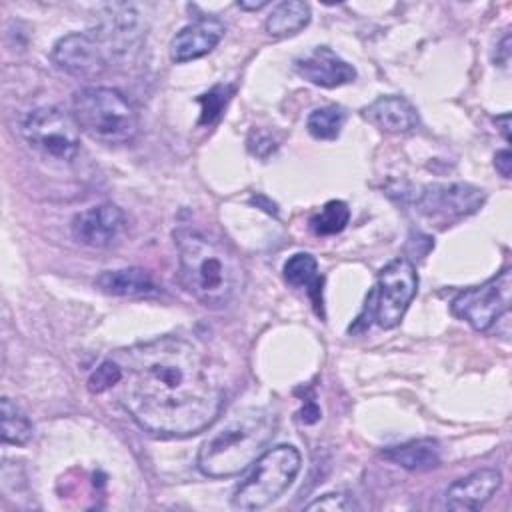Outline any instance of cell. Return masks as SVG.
Wrapping results in <instances>:
<instances>
[{
  "mask_svg": "<svg viewBox=\"0 0 512 512\" xmlns=\"http://www.w3.org/2000/svg\"><path fill=\"white\" fill-rule=\"evenodd\" d=\"M484 202V192L466 182L430 184L416 198V208L434 220H454L476 212Z\"/></svg>",
  "mask_w": 512,
  "mask_h": 512,
  "instance_id": "obj_10",
  "label": "cell"
},
{
  "mask_svg": "<svg viewBox=\"0 0 512 512\" xmlns=\"http://www.w3.org/2000/svg\"><path fill=\"white\" fill-rule=\"evenodd\" d=\"M382 456L408 470H430L440 462V446L432 438H420L384 448Z\"/></svg>",
  "mask_w": 512,
  "mask_h": 512,
  "instance_id": "obj_17",
  "label": "cell"
},
{
  "mask_svg": "<svg viewBox=\"0 0 512 512\" xmlns=\"http://www.w3.org/2000/svg\"><path fill=\"white\" fill-rule=\"evenodd\" d=\"M284 280L294 288H308V294L316 306V312L322 314V278L318 276V262L308 252H296L284 262L282 268Z\"/></svg>",
  "mask_w": 512,
  "mask_h": 512,
  "instance_id": "obj_18",
  "label": "cell"
},
{
  "mask_svg": "<svg viewBox=\"0 0 512 512\" xmlns=\"http://www.w3.org/2000/svg\"><path fill=\"white\" fill-rule=\"evenodd\" d=\"M114 358L122 366L118 400L148 434L184 438L216 420L220 386L186 338L166 334L118 350Z\"/></svg>",
  "mask_w": 512,
  "mask_h": 512,
  "instance_id": "obj_1",
  "label": "cell"
},
{
  "mask_svg": "<svg viewBox=\"0 0 512 512\" xmlns=\"http://www.w3.org/2000/svg\"><path fill=\"white\" fill-rule=\"evenodd\" d=\"M416 290V266L408 258H396L380 270L376 286L368 296L366 310H370V318L380 328H394L404 318Z\"/></svg>",
  "mask_w": 512,
  "mask_h": 512,
  "instance_id": "obj_6",
  "label": "cell"
},
{
  "mask_svg": "<svg viewBox=\"0 0 512 512\" xmlns=\"http://www.w3.org/2000/svg\"><path fill=\"white\" fill-rule=\"evenodd\" d=\"M310 22V6L300 0H286L278 4L266 18L268 34L286 38L298 34Z\"/></svg>",
  "mask_w": 512,
  "mask_h": 512,
  "instance_id": "obj_19",
  "label": "cell"
},
{
  "mask_svg": "<svg viewBox=\"0 0 512 512\" xmlns=\"http://www.w3.org/2000/svg\"><path fill=\"white\" fill-rule=\"evenodd\" d=\"M0 414H2V440L6 444L24 446L32 438V424L28 416L8 396L2 398Z\"/></svg>",
  "mask_w": 512,
  "mask_h": 512,
  "instance_id": "obj_20",
  "label": "cell"
},
{
  "mask_svg": "<svg viewBox=\"0 0 512 512\" xmlns=\"http://www.w3.org/2000/svg\"><path fill=\"white\" fill-rule=\"evenodd\" d=\"M124 212L110 202L90 206L72 218V236L90 248H108L116 244L126 232Z\"/></svg>",
  "mask_w": 512,
  "mask_h": 512,
  "instance_id": "obj_11",
  "label": "cell"
},
{
  "mask_svg": "<svg viewBox=\"0 0 512 512\" xmlns=\"http://www.w3.org/2000/svg\"><path fill=\"white\" fill-rule=\"evenodd\" d=\"M224 22L214 16H204L184 26L170 42V58L178 64L206 56L222 40Z\"/></svg>",
  "mask_w": 512,
  "mask_h": 512,
  "instance_id": "obj_13",
  "label": "cell"
},
{
  "mask_svg": "<svg viewBox=\"0 0 512 512\" xmlns=\"http://www.w3.org/2000/svg\"><path fill=\"white\" fill-rule=\"evenodd\" d=\"M26 142L42 156L70 162L80 150V126L72 114L56 106H40L22 122Z\"/></svg>",
  "mask_w": 512,
  "mask_h": 512,
  "instance_id": "obj_7",
  "label": "cell"
},
{
  "mask_svg": "<svg viewBox=\"0 0 512 512\" xmlns=\"http://www.w3.org/2000/svg\"><path fill=\"white\" fill-rule=\"evenodd\" d=\"M122 378V366L116 358H108L104 360L88 378V390L94 392V394H100V392H106L114 386H118Z\"/></svg>",
  "mask_w": 512,
  "mask_h": 512,
  "instance_id": "obj_23",
  "label": "cell"
},
{
  "mask_svg": "<svg viewBox=\"0 0 512 512\" xmlns=\"http://www.w3.org/2000/svg\"><path fill=\"white\" fill-rule=\"evenodd\" d=\"M350 220V208L342 200L326 202L318 214L310 218V230L316 236H332L346 228Z\"/></svg>",
  "mask_w": 512,
  "mask_h": 512,
  "instance_id": "obj_21",
  "label": "cell"
},
{
  "mask_svg": "<svg viewBox=\"0 0 512 512\" xmlns=\"http://www.w3.org/2000/svg\"><path fill=\"white\" fill-rule=\"evenodd\" d=\"M230 94H232V86H222V84H218L212 90H208L206 94H202L198 98L202 104L200 124H212L224 110L226 102L230 100Z\"/></svg>",
  "mask_w": 512,
  "mask_h": 512,
  "instance_id": "obj_24",
  "label": "cell"
},
{
  "mask_svg": "<svg viewBox=\"0 0 512 512\" xmlns=\"http://www.w3.org/2000/svg\"><path fill=\"white\" fill-rule=\"evenodd\" d=\"M494 166H496V170H498L504 178H510V172H512V154H510L508 148L496 152V156H494Z\"/></svg>",
  "mask_w": 512,
  "mask_h": 512,
  "instance_id": "obj_26",
  "label": "cell"
},
{
  "mask_svg": "<svg viewBox=\"0 0 512 512\" xmlns=\"http://www.w3.org/2000/svg\"><path fill=\"white\" fill-rule=\"evenodd\" d=\"M502 474L496 468H480L452 482L444 494V506L456 512L480 510L500 488Z\"/></svg>",
  "mask_w": 512,
  "mask_h": 512,
  "instance_id": "obj_12",
  "label": "cell"
},
{
  "mask_svg": "<svg viewBox=\"0 0 512 512\" xmlns=\"http://www.w3.org/2000/svg\"><path fill=\"white\" fill-rule=\"evenodd\" d=\"M72 106L80 130L102 144H126L138 134V112L116 88H82L74 94Z\"/></svg>",
  "mask_w": 512,
  "mask_h": 512,
  "instance_id": "obj_4",
  "label": "cell"
},
{
  "mask_svg": "<svg viewBox=\"0 0 512 512\" xmlns=\"http://www.w3.org/2000/svg\"><path fill=\"white\" fill-rule=\"evenodd\" d=\"M344 122H346V112L340 106H322L310 112L306 120V128L318 140H334L338 138Z\"/></svg>",
  "mask_w": 512,
  "mask_h": 512,
  "instance_id": "obj_22",
  "label": "cell"
},
{
  "mask_svg": "<svg viewBox=\"0 0 512 512\" xmlns=\"http://www.w3.org/2000/svg\"><path fill=\"white\" fill-rule=\"evenodd\" d=\"M110 58V52L92 30L66 34L52 48V62L62 72L78 78L102 74Z\"/></svg>",
  "mask_w": 512,
  "mask_h": 512,
  "instance_id": "obj_9",
  "label": "cell"
},
{
  "mask_svg": "<svg viewBox=\"0 0 512 512\" xmlns=\"http://www.w3.org/2000/svg\"><path fill=\"white\" fill-rule=\"evenodd\" d=\"M174 244L186 292L208 308L226 306L242 286L238 258L224 244L194 228H178Z\"/></svg>",
  "mask_w": 512,
  "mask_h": 512,
  "instance_id": "obj_2",
  "label": "cell"
},
{
  "mask_svg": "<svg viewBox=\"0 0 512 512\" xmlns=\"http://www.w3.org/2000/svg\"><path fill=\"white\" fill-rule=\"evenodd\" d=\"M294 66L304 80L324 88H336L356 78L354 66L340 58L328 46H316L312 52L296 58Z\"/></svg>",
  "mask_w": 512,
  "mask_h": 512,
  "instance_id": "obj_14",
  "label": "cell"
},
{
  "mask_svg": "<svg viewBox=\"0 0 512 512\" xmlns=\"http://www.w3.org/2000/svg\"><path fill=\"white\" fill-rule=\"evenodd\" d=\"M94 284L114 296H154L158 294V284L144 268H118V270H106L102 272Z\"/></svg>",
  "mask_w": 512,
  "mask_h": 512,
  "instance_id": "obj_16",
  "label": "cell"
},
{
  "mask_svg": "<svg viewBox=\"0 0 512 512\" xmlns=\"http://www.w3.org/2000/svg\"><path fill=\"white\" fill-rule=\"evenodd\" d=\"M508 46H510V36L506 34V36L502 38V42L498 44V52L502 54V56L498 58V64H500V66H506V64H508V58H510V48H508Z\"/></svg>",
  "mask_w": 512,
  "mask_h": 512,
  "instance_id": "obj_27",
  "label": "cell"
},
{
  "mask_svg": "<svg viewBox=\"0 0 512 512\" xmlns=\"http://www.w3.org/2000/svg\"><path fill=\"white\" fill-rule=\"evenodd\" d=\"M268 2L266 0H260V2H238V8H242V10H260V8H264Z\"/></svg>",
  "mask_w": 512,
  "mask_h": 512,
  "instance_id": "obj_29",
  "label": "cell"
},
{
  "mask_svg": "<svg viewBox=\"0 0 512 512\" xmlns=\"http://www.w3.org/2000/svg\"><path fill=\"white\" fill-rule=\"evenodd\" d=\"M496 124H500V132L506 140H510V114L496 116Z\"/></svg>",
  "mask_w": 512,
  "mask_h": 512,
  "instance_id": "obj_28",
  "label": "cell"
},
{
  "mask_svg": "<svg viewBox=\"0 0 512 512\" xmlns=\"http://www.w3.org/2000/svg\"><path fill=\"white\" fill-rule=\"evenodd\" d=\"M364 116L384 132H408L418 124L416 108L402 96H382L364 108Z\"/></svg>",
  "mask_w": 512,
  "mask_h": 512,
  "instance_id": "obj_15",
  "label": "cell"
},
{
  "mask_svg": "<svg viewBox=\"0 0 512 512\" xmlns=\"http://www.w3.org/2000/svg\"><path fill=\"white\" fill-rule=\"evenodd\" d=\"M276 430V416L262 406L232 412L200 446L196 466L204 476L228 478L244 472L264 452Z\"/></svg>",
  "mask_w": 512,
  "mask_h": 512,
  "instance_id": "obj_3",
  "label": "cell"
},
{
  "mask_svg": "<svg viewBox=\"0 0 512 512\" xmlns=\"http://www.w3.org/2000/svg\"><path fill=\"white\" fill-rule=\"evenodd\" d=\"M358 508L354 498L346 492H328L322 498L306 504V510H328V512H348Z\"/></svg>",
  "mask_w": 512,
  "mask_h": 512,
  "instance_id": "obj_25",
  "label": "cell"
},
{
  "mask_svg": "<svg viewBox=\"0 0 512 512\" xmlns=\"http://www.w3.org/2000/svg\"><path fill=\"white\" fill-rule=\"evenodd\" d=\"M512 300V270L504 268L500 274L480 286L462 290L450 304L456 318L468 322L478 332H488L502 316L510 312Z\"/></svg>",
  "mask_w": 512,
  "mask_h": 512,
  "instance_id": "obj_8",
  "label": "cell"
},
{
  "mask_svg": "<svg viewBox=\"0 0 512 512\" xmlns=\"http://www.w3.org/2000/svg\"><path fill=\"white\" fill-rule=\"evenodd\" d=\"M302 466L300 452L290 444H278L264 450L246 478L232 494V506L238 510H260L280 498L296 480Z\"/></svg>",
  "mask_w": 512,
  "mask_h": 512,
  "instance_id": "obj_5",
  "label": "cell"
}]
</instances>
